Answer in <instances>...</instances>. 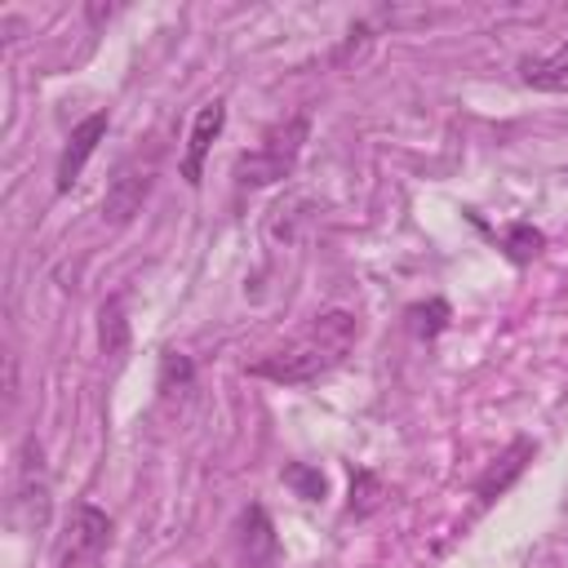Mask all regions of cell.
I'll return each mask as SVG.
<instances>
[{
  "label": "cell",
  "instance_id": "cell-13",
  "mask_svg": "<svg viewBox=\"0 0 568 568\" xmlns=\"http://www.w3.org/2000/svg\"><path fill=\"white\" fill-rule=\"evenodd\" d=\"M124 337H129L124 311H120V302H106V306H102V351H106V355H120V351H124Z\"/></svg>",
  "mask_w": 568,
  "mask_h": 568
},
{
  "label": "cell",
  "instance_id": "cell-7",
  "mask_svg": "<svg viewBox=\"0 0 568 568\" xmlns=\"http://www.w3.org/2000/svg\"><path fill=\"white\" fill-rule=\"evenodd\" d=\"M532 453H537V444H532V439H515V444L497 457V466H488V475H484V479H479V488H475L479 510H484V506H493V501H497V497H501V493L524 475V466L532 462Z\"/></svg>",
  "mask_w": 568,
  "mask_h": 568
},
{
  "label": "cell",
  "instance_id": "cell-9",
  "mask_svg": "<svg viewBox=\"0 0 568 568\" xmlns=\"http://www.w3.org/2000/svg\"><path fill=\"white\" fill-rule=\"evenodd\" d=\"M448 302L444 297H430V302H417V306H408V328L417 333V337H439L444 328H448Z\"/></svg>",
  "mask_w": 568,
  "mask_h": 568
},
{
  "label": "cell",
  "instance_id": "cell-10",
  "mask_svg": "<svg viewBox=\"0 0 568 568\" xmlns=\"http://www.w3.org/2000/svg\"><path fill=\"white\" fill-rule=\"evenodd\" d=\"M284 484H288L297 497H306V501H320V497L328 493L324 475H320L315 466H306V462H293V466H284Z\"/></svg>",
  "mask_w": 568,
  "mask_h": 568
},
{
  "label": "cell",
  "instance_id": "cell-8",
  "mask_svg": "<svg viewBox=\"0 0 568 568\" xmlns=\"http://www.w3.org/2000/svg\"><path fill=\"white\" fill-rule=\"evenodd\" d=\"M519 80L537 93H568V36L541 53V58H524L519 62Z\"/></svg>",
  "mask_w": 568,
  "mask_h": 568
},
{
  "label": "cell",
  "instance_id": "cell-5",
  "mask_svg": "<svg viewBox=\"0 0 568 568\" xmlns=\"http://www.w3.org/2000/svg\"><path fill=\"white\" fill-rule=\"evenodd\" d=\"M106 111H93V115H84L71 133H67V146H62V155H58V191H71L75 186V178H80V169L89 164V155L98 151V142L106 138Z\"/></svg>",
  "mask_w": 568,
  "mask_h": 568
},
{
  "label": "cell",
  "instance_id": "cell-12",
  "mask_svg": "<svg viewBox=\"0 0 568 568\" xmlns=\"http://www.w3.org/2000/svg\"><path fill=\"white\" fill-rule=\"evenodd\" d=\"M541 231L537 226H528V222H515L510 231H506V253L515 257V262H528V257H537L541 253Z\"/></svg>",
  "mask_w": 568,
  "mask_h": 568
},
{
  "label": "cell",
  "instance_id": "cell-11",
  "mask_svg": "<svg viewBox=\"0 0 568 568\" xmlns=\"http://www.w3.org/2000/svg\"><path fill=\"white\" fill-rule=\"evenodd\" d=\"M382 501V479L373 470H355L351 475V515H373Z\"/></svg>",
  "mask_w": 568,
  "mask_h": 568
},
{
  "label": "cell",
  "instance_id": "cell-6",
  "mask_svg": "<svg viewBox=\"0 0 568 568\" xmlns=\"http://www.w3.org/2000/svg\"><path fill=\"white\" fill-rule=\"evenodd\" d=\"M222 124H226L222 98H213V102H204V106L195 111L191 138H186V155H182V178H186V186H200V178H204V155H209L213 138L222 133Z\"/></svg>",
  "mask_w": 568,
  "mask_h": 568
},
{
  "label": "cell",
  "instance_id": "cell-1",
  "mask_svg": "<svg viewBox=\"0 0 568 568\" xmlns=\"http://www.w3.org/2000/svg\"><path fill=\"white\" fill-rule=\"evenodd\" d=\"M355 342H359V320L351 311H320L297 337H288L280 351L262 355L248 373L280 382V386H302V382H315L320 373L337 368Z\"/></svg>",
  "mask_w": 568,
  "mask_h": 568
},
{
  "label": "cell",
  "instance_id": "cell-3",
  "mask_svg": "<svg viewBox=\"0 0 568 568\" xmlns=\"http://www.w3.org/2000/svg\"><path fill=\"white\" fill-rule=\"evenodd\" d=\"M106 546H111V515L98 510L93 501H75L71 515H67L62 541H58V564H62V568L89 564V559H98Z\"/></svg>",
  "mask_w": 568,
  "mask_h": 568
},
{
  "label": "cell",
  "instance_id": "cell-4",
  "mask_svg": "<svg viewBox=\"0 0 568 568\" xmlns=\"http://www.w3.org/2000/svg\"><path fill=\"white\" fill-rule=\"evenodd\" d=\"M146 191H151V164L124 160V164L115 169L111 186H106V200H102V217H106L111 226H124V222H129V217L142 209Z\"/></svg>",
  "mask_w": 568,
  "mask_h": 568
},
{
  "label": "cell",
  "instance_id": "cell-2",
  "mask_svg": "<svg viewBox=\"0 0 568 568\" xmlns=\"http://www.w3.org/2000/svg\"><path fill=\"white\" fill-rule=\"evenodd\" d=\"M306 129H311L306 111H297V115L280 120V124H275V129H271L253 151H244V155L235 160V182H240V186H271V182L288 178V173H293V164H297V155H302Z\"/></svg>",
  "mask_w": 568,
  "mask_h": 568
}]
</instances>
